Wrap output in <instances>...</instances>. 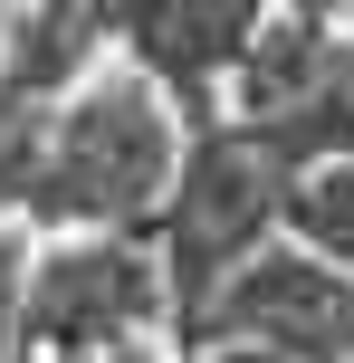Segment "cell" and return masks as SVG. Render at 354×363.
Wrapping results in <instances>:
<instances>
[{
	"mask_svg": "<svg viewBox=\"0 0 354 363\" xmlns=\"http://www.w3.org/2000/svg\"><path fill=\"white\" fill-rule=\"evenodd\" d=\"M182 125L134 67H96L77 96H57L38 125V163L19 191V239H144L153 201L172 182Z\"/></svg>",
	"mask_w": 354,
	"mask_h": 363,
	"instance_id": "obj_1",
	"label": "cell"
},
{
	"mask_svg": "<svg viewBox=\"0 0 354 363\" xmlns=\"http://www.w3.org/2000/svg\"><path fill=\"white\" fill-rule=\"evenodd\" d=\"M278 211H287V182L268 172V153L249 144L240 125H192L182 153H172V182L144 220V249H153V287H163V363L192 354L211 296L249 268L259 249H278Z\"/></svg>",
	"mask_w": 354,
	"mask_h": 363,
	"instance_id": "obj_2",
	"label": "cell"
},
{
	"mask_svg": "<svg viewBox=\"0 0 354 363\" xmlns=\"http://www.w3.org/2000/svg\"><path fill=\"white\" fill-rule=\"evenodd\" d=\"M163 335V287H153L144 239H38L19 258L10 296V354L0 363H87Z\"/></svg>",
	"mask_w": 354,
	"mask_h": 363,
	"instance_id": "obj_3",
	"label": "cell"
},
{
	"mask_svg": "<svg viewBox=\"0 0 354 363\" xmlns=\"http://www.w3.org/2000/svg\"><path fill=\"white\" fill-rule=\"evenodd\" d=\"M268 0H106L115 29V67H134L153 96L172 106V125H221L230 67L249 57Z\"/></svg>",
	"mask_w": 354,
	"mask_h": 363,
	"instance_id": "obj_4",
	"label": "cell"
},
{
	"mask_svg": "<svg viewBox=\"0 0 354 363\" xmlns=\"http://www.w3.org/2000/svg\"><path fill=\"white\" fill-rule=\"evenodd\" d=\"M201 345H259L278 363H354V277L278 239V249H259L221 296H211L192 354Z\"/></svg>",
	"mask_w": 354,
	"mask_h": 363,
	"instance_id": "obj_5",
	"label": "cell"
},
{
	"mask_svg": "<svg viewBox=\"0 0 354 363\" xmlns=\"http://www.w3.org/2000/svg\"><path fill=\"white\" fill-rule=\"evenodd\" d=\"M192 363H278V354H259V345H201Z\"/></svg>",
	"mask_w": 354,
	"mask_h": 363,
	"instance_id": "obj_6",
	"label": "cell"
}]
</instances>
